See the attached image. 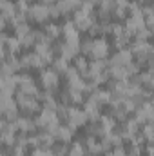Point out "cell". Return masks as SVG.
I'll use <instances>...</instances> for the list:
<instances>
[{
    "label": "cell",
    "instance_id": "6da1fadb",
    "mask_svg": "<svg viewBox=\"0 0 154 156\" xmlns=\"http://www.w3.org/2000/svg\"><path fill=\"white\" fill-rule=\"evenodd\" d=\"M16 104H18V107H22L26 113H37V111H40V105H42V102H40L37 96L26 94V93H22V91H16Z\"/></svg>",
    "mask_w": 154,
    "mask_h": 156
},
{
    "label": "cell",
    "instance_id": "7a4b0ae2",
    "mask_svg": "<svg viewBox=\"0 0 154 156\" xmlns=\"http://www.w3.org/2000/svg\"><path fill=\"white\" fill-rule=\"evenodd\" d=\"M27 18H31V20H35V22H45V20H49L51 18V7L49 5H45V4H33L31 7H29V13H27Z\"/></svg>",
    "mask_w": 154,
    "mask_h": 156
},
{
    "label": "cell",
    "instance_id": "3957f363",
    "mask_svg": "<svg viewBox=\"0 0 154 156\" xmlns=\"http://www.w3.org/2000/svg\"><path fill=\"white\" fill-rule=\"evenodd\" d=\"M89 122V116L83 109H78V107H73L69 105V113H67V125H71L73 129H78L82 125H85Z\"/></svg>",
    "mask_w": 154,
    "mask_h": 156
},
{
    "label": "cell",
    "instance_id": "277c9868",
    "mask_svg": "<svg viewBox=\"0 0 154 156\" xmlns=\"http://www.w3.org/2000/svg\"><path fill=\"white\" fill-rule=\"evenodd\" d=\"M73 22H75V26L78 27V31H91V27L94 26L96 20H94V16L91 13H85V11L78 9L76 13H75Z\"/></svg>",
    "mask_w": 154,
    "mask_h": 156
},
{
    "label": "cell",
    "instance_id": "5b68a950",
    "mask_svg": "<svg viewBox=\"0 0 154 156\" xmlns=\"http://www.w3.org/2000/svg\"><path fill=\"white\" fill-rule=\"evenodd\" d=\"M107 56H109V42L105 38H93L91 58L93 60H105Z\"/></svg>",
    "mask_w": 154,
    "mask_h": 156
},
{
    "label": "cell",
    "instance_id": "8992f818",
    "mask_svg": "<svg viewBox=\"0 0 154 156\" xmlns=\"http://www.w3.org/2000/svg\"><path fill=\"white\" fill-rule=\"evenodd\" d=\"M40 82H42L44 89H47V91L53 93V91L58 87L60 78H58V73L51 67V69H44V71H42V75H40Z\"/></svg>",
    "mask_w": 154,
    "mask_h": 156
},
{
    "label": "cell",
    "instance_id": "52a82bcc",
    "mask_svg": "<svg viewBox=\"0 0 154 156\" xmlns=\"http://www.w3.org/2000/svg\"><path fill=\"white\" fill-rule=\"evenodd\" d=\"M62 35H64V38H65L67 44H76V45H80V31H78V27L75 26L73 20H67L62 26Z\"/></svg>",
    "mask_w": 154,
    "mask_h": 156
},
{
    "label": "cell",
    "instance_id": "ba28073f",
    "mask_svg": "<svg viewBox=\"0 0 154 156\" xmlns=\"http://www.w3.org/2000/svg\"><path fill=\"white\" fill-rule=\"evenodd\" d=\"M132 58H134V55H132V51H131L129 47L118 49L116 55L109 60V66H121V67H125V66H129V64L132 62Z\"/></svg>",
    "mask_w": 154,
    "mask_h": 156
},
{
    "label": "cell",
    "instance_id": "9c48e42d",
    "mask_svg": "<svg viewBox=\"0 0 154 156\" xmlns=\"http://www.w3.org/2000/svg\"><path fill=\"white\" fill-rule=\"evenodd\" d=\"M89 98H93V100L102 107V105H109V104L113 102V93H111V91H103V89H98V87H96V89L89 94Z\"/></svg>",
    "mask_w": 154,
    "mask_h": 156
},
{
    "label": "cell",
    "instance_id": "30bf717a",
    "mask_svg": "<svg viewBox=\"0 0 154 156\" xmlns=\"http://www.w3.org/2000/svg\"><path fill=\"white\" fill-rule=\"evenodd\" d=\"M83 111L87 113V116H89V120L91 122H98L100 120V105L93 100V98H87V102L83 104Z\"/></svg>",
    "mask_w": 154,
    "mask_h": 156
},
{
    "label": "cell",
    "instance_id": "8fae6325",
    "mask_svg": "<svg viewBox=\"0 0 154 156\" xmlns=\"http://www.w3.org/2000/svg\"><path fill=\"white\" fill-rule=\"evenodd\" d=\"M15 125H16V131H18V133H26V134H29V133H33V131L37 129L35 120L26 118V116H18V120L15 122Z\"/></svg>",
    "mask_w": 154,
    "mask_h": 156
},
{
    "label": "cell",
    "instance_id": "7c38bea8",
    "mask_svg": "<svg viewBox=\"0 0 154 156\" xmlns=\"http://www.w3.org/2000/svg\"><path fill=\"white\" fill-rule=\"evenodd\" d=\"M20 60H22V66L24 67H42V66H45V62L42 60V56L37 55V53H27Z\"/></svg>",
    "mask_w": 154,
    "mask_h": 156
},
{
    "label": "cell",
    "instance_id": "4fadbf2b",
    "mask_svg": "<svg viewBox=\"0 0 154 156\" xmlns=\"http://www.w3.org/2000/svg\"><path fill=\"white\" fill-rule=\"evenodd\" d=\"M75 131H76V129H73L71 125H60V129H58V133H56V140H58L60 144H69V142L73 140Z\"/></svg>",
    "mask_w": 154,
    "mask_h": 156
},
{
    "label": "cell",
    "instance_id": "5bb4252c",
    "mask_svg": "<svg viewBox=\"0 0 154 156\" xmlns=\"http://www.w3.org/2000/svg\"><path fill=\"white\" fill-rule=\"evenodd\" d=\"M53 69L60 75V73H67L69 71V60H65V58H62V56H58V58H54V62H53Z\"/></svg>",
    "mask_w": 154,
    "mask_h": 156
},
{
    "label": "cell",
    "instance_id": "9a60e30c",
    "mask_svg": "<svg viewBox=\"0 0 154 156\" xmlns=\"http://www.w3.org/2000/svg\"><path fill=\"white\" fill-rule=\"evenodd\" d=\"M89 64H91V62H87L85 56H76V58H75V67L83 75V78H85V75L89 73Z\"/></svg>",
    "mask_w": 154,
    "mask_h": 156
},
{
    "label": "cell",
    "instance_id": "2e32d148",
    "mask_svg": "<svg viewBox=\"0 0 154 156\" xmlns=\"http://www.w3.org/2000/svg\"><path fill=\"white\" fill-rule=\"evenodd\" d=\"M87 147L83 145V142H75L71 147H69V154L67 156H85Z\"/></svg>",
    "mask_w": 154,
    "mask_h": 156
},
{
    "label": "cell",
    "instance_id": "e0dca14e",
    "mask_svg": "<svg viewBox=\"0 0 154 156\" xmlns=\"http://www.w3.org/2000/svg\"><path fill=\"white\" fill-rule=\"evenodd\" d=\"M44 33L49 37V38H58V35L62 33V27L60 26H56V24H47L45 26V29H44Z\"/></svg>",
    "mask_w": 154,
    "mask_h": 156
},
{
    "label": "cell",
    "instance_id": "ac0fdd59",
    "mask_svg": "<svg viewBox=\"0 0 154 156\" xmlns=\"http://www.w3.org/2000/svg\"><path fill=\"white\" fill-rule=\"evenodd\" d=\"M31 33V27H29V24L27 22H22V24H18V26H15V35L20 38V37H24V35H29Z\"/></svg>",
    "mask_w": 154,
    "mask_h": 156
},
{
    "label": "cell",
    "instance_id": "d6986e66",
    "mask_svg": "<svg viewBox=\"0 0 154 156\" xmlns=\"http://www.w3.org/2000/svg\"><path fill=\"white\" fill-rule=\"evenodd\" d=\"M142 134L145 136L147 142H152L154 140V123H145L143 129H142Z\"/></svg>",
    "mask_w": 154,
    "mask_h": 156
},
{
    "label": "cell",
    "instance_id": "ffe728a7",
    "mask_svg": "<svg viewBox=\"0 0 154 156\" xmlns=\"http://www.w3.org/2000/svg\"><path fill=\"white\" fill-rule=\"evenodd\" d=\"M145 26H147V29H149V31L154 35V13H152V15H147V16H145Z\"/></svg>",
    "mask_w": 154,
    "mask_h": 156
},
{
    "label": "cell",
    "instance_id": "44dd1931",
    "mask_svg": "<svg viewBox=\"0 0 154 156\" xmlns=\"http://www.w3.org/2000/svg\"><path fill=\"white\" fill-rule=\"evenodd\" d=\"M82 2H83V0H65V4L69 5V9H71V11H75L76 7H80V5H82Z\"/></svg>",
    "mask_w": 154,
    "mask_h": 156
},
{
    "label": "cell",
    "instance_id": "7402d4cb",
    "mask_svg": "<svg viewBox=\"0 0 154 156\" xmlns=\"http://www.w3.org/2000/svg\"><path fill=\"white\" fill-rule=\"evenodd\" d=\"M20 2H27V4H29V0H20Z\"/></svg>",
    "mask_w": 154,
    "mask_h": 156
}]
</instances>
